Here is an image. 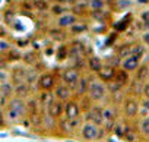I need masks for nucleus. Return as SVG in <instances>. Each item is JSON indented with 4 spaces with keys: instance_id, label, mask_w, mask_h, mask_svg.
I'll return each instance as SVG.
<instances>
[{
    "instance_id": "0eeeda50",
    "label": "nucleus",
    "mask_w": 149,
    "mask_h": 142,
    "mask_svg": "<svg viewBox=\"0 0 149 142\" xmlns=\"http://www.w3.org/2000/svg\"><path fill=\"white\" fill-rule=\"evenodd\" d=\"M139 104H140V97L126 94L124 100L118 106L120 107V113L127 120H136L137 114H139Z\"/></svg>"
},
{
    "instance_id": "09e8293b",
    "label": "nucleus",
    "mask_w": 149,
    "mask_h": 142,
    "mask_svg": "<svg viewBox=\"0 0 149 142\" xmlns=\"http://www.w3.org/2000/svg\"><path fill=\"white\" fill-rule=\"evenodd\" d=\"M5 81H9V70H2L0 69V84L5 82Z\"/></svg>"
},
{
    "instance_id": "6ab92c4d",
    "label": "nucleus",
    "mask_w": 149,
    "mask_h": 142,
    "mask_svg": "<svg viewBox=\"0 0 149 142\" xmlns=\"http://www.w3.org/2000/svg\"><path fill=\"white\" fill-rule=\"evenodd\" d=\"M104 66V60L97 56V54H91L86 57V72L88 73H94V75H98L100 70L102 69Z\"/></svg>"
},
{
    "instance_id": "49530a36",
    "label": "nucleus",
    "mask_w": 149,
    "mask_h": 142,
    "mask_svg": "<svg viewBox=\"0 0 149 142\" xmlns=\"http://www.w3.org/2000/svg\"><path fill=\"white\" fill-rule=\"evenodd\" d=\"M140 97L149 100V79L143 82V85H142V95Z\"/></svg>"
},
{
    "instance_id": "ea45409f",
    "label": "nucleus",
    "mask_w": 149,
    "mask_h": 142,
    "mask_svg": "<svg viewBox=\"0 0 149 142\" xmlns=\"http://www.w3.org/2000/svg\"><path fill=\"white\" fill-rule=\"evenodd\" d=\"M18 8L24 13H34V6H32V0H19Z\"/></svg>"
},
{
    "instance_id": "de8ad7c7",
    "label": "nucleus",
    "mask_w": 149,
    "mask_h": 142,
    "mask_svg": "<svg viewBox=\"0 0 149 142\" xmlns=\"http://www.w3.org/2000/svg\"><path fill=\"white\" fill-rule=\"evenodd\" d=\"M9 127V123L6 120V116H5V111L0 110V129H6Z\"/></svg>"
},
{
    "instance_id": "393cba45",
    "label": "nucleus",
    "mask_w": 149,
    "mask_h": 142,
    "mask_svg": "<svg viewBox=\"0 0 149 142\" xmlns=\"http://www.w3.org/2000/svg\"><path fill=\"white\" fill-rule=\"evenodd\" d=\"M130 54L143 62L146 54H148V48L143 45V43L140 40L139 41H130Z\"/></svg>"
},
{
    "instance_id": "ddd939ff",
    "label": "nucleus",
    "mask_w": 149,
    "mask_h": 142,
    "mask_svg": "<svg viewBox=\"0 0 149 142\" xmlns=\"http://www.w3.org/2000/svg\"><path fill=\"white\" fill-rule=\"evenodd\" d=\"M64 117L67 119H74V117H79L82 116V111H81V107H79V101L78 98H70L64 103V113H63Z\"/></svg>"
},
{
    "instance_id": "412c9836",
    "label": "nucleus",
    "mask_w": 149,
    "mask_h": 142,
    "mask_svg": "<svg viewBox=\"0 0 149 142\" xmlns=\"http://www.w3.org/2000/svg\"><path fill=\"white\" fill-rule=\"evenodd\" d=\"M67 31L70 34V38H73V37H82L85 32L89 31V24H88L86 19H79L76 24H73Z\"/></svg>"
},
{
    "instance_id": "f257e3e1",
    "label": "nucleus",
    "mask_w": 149,
    "mask_h": 142,
    "mask_svg": "<svg viewBox=\"0 0 149 142\" xmlns=\"http://www.w3.org/2000/svg\"><path fill=\"white\" fill-rule=\"evenodd\" d=\"M5 111V116H6V120L10 125H21L24 119H26V103L25 100L22 98H18V97H12L9 98L6 107L3 108Z\"/></svg>"
},
{
    "instance_id": "79ce46f5",
    "label": "nucleus",
    "mask_w": 149,
    "mask_h": 142,
    "mask_svg": "<svg viewBox=\"0 0 149 142\" xmlns=\"http://www.w3.org/2000/svg\"><path fill=\"white\" fill-rule=\"evenodd\" d=\"M9 37H10V31H9L8 25H5L2 21H0V38L9 40Z\"/></svg>"
},
{
    "instance_id": "39448f33",
    "label": "nucleus",
    "mask_w": 149,
    "mask_h": 142,
    "mask_svg": "<svg viewBox=\"0 0 149 142\" xmlns=\"http://www.w3.org/2000/svg\"><path fill=\"white\" fill-rule=\"evenodd\" d=\"M120 119V107L105 103L102 104V127L107 132V135L113 133V129L117 123V120Z\"/></svg>"
},
{
    "instance_id": "b1692460",
    "label": "nucleus",
    "mask_w": 149,
    "mask_h": 142,
    "mask_svg": "<svg viewBox=\"0 0 149 142\" xmlns=\"http://www.w3.org/2000/svg\"><path fill=\"white\" fill-rule=\"evenodd\" d=\"M140 63H142V60H139L137 57H134V56H132V54H129V56H126L124 59H121L120 67H123L124 70H127L129 73H133L134 70L139 67Z\"/></svg>"
},
{
    "instance_id": "f704fd0d",
    "label": "nucleus",
    "mask_w": 149,
    "mask_h": 142,
    "mask_svg": "<svg viewBox=\"0 0 149 142\" xmlns=\"http://www.w3.org/2000/svg\"><path fill=\"white\" fill-rule=\"evenodd\" d=\"M34 13H48L51 2L50 0H32Z\"/></svg>"
},
{
    "instance_id": "2f4dec72",
    "label": "nucleus",
    "mask_w": 149,
    "mask_h": 142,
    "mask_svg": "<svg viewBox=\"0 0 149 142\" xmlns=\"http://www.w3.org/2000/svg\"><path fill=\"white\" fill-rule=\"evenodd\" d=\"M136 126H137V130H139L140 138L149 139V117L136 119Z\"/></svg>"
},
{
    "instance_id": "dca6fc26",
    "label": "nucleus",
    "mask_w": 149,
    "mask_h": 142,
    "mask_svg": "<svg viewBox=\"0 0 149 142\" xmlns=\"http://www.w3.org/2000/svg\"><path fill=\"white\" fill-rule=\"evenodd\" d=\"M37 91L32 85H29L28 82H21V84H16L13 85V97H18V98H22V100H26L28 97L34 95Z\"/></svg>"
},
{
    "instance_id": "37998d69",
    "label": "nucleus",
    "mask_w": 149,
    "mask_h": 142,
    "mask_svg": "<svg viewBox=\"0 0 149 142\" xmlns=\"http://www.w3.org/2000/svg\"><path fill=\"white\" fill-rule=\"evenodd\" d=\"M12 41L10 40H5V38H0V53H5L6 50H9L12 47Z\"/></svg>"
},
{
    "instance_id": "7c9ffc66",
    "label": "nucleus",
    "mask_w": 149,
    "mask_h": 142,
    "mask_svg": "<svg viewBox=\"0 0 149 142\" xmlns=\"http://www.w3.org/2000/svg\"><path fill=\"white\" fill-rule=\"evenodd\" d=\"M114 81H117L120 85H123V87L126 88V87L129 85V82L132 81V73H129L127 70H124L123 67H117Z\"/></svg>"
},
{
    "instance_id": "bb28decb",
    "label": "nucleus",
    "mask_w": 149,
    "mask_h": 142,
    "mask_svg": "<svg viewBox=\"0 0 149 142\" xmlns=\"http://www.w3.org/2000/svg\"><path fill=\"white\" fill-rule=\"evenodd\" d=\"M5 57H6V60L10 63V64H15V63H21V60H22V50L21 48H18L16 45H12L9 50H6L5 53H2Z\"/></svg>"
},
{
    "instance_id": "a19ab883",
    "label": "nucleus",
    "mask_w": 149,
    "mask_h": 142,
    "mask_svg": "<svg viewBox=\"0 0 149 142\" xmlns=\"http://www.w3.org/2000/svg\"><path fill=\"white\" fill-rule=\"evenodd\" d=\"M139 21H142V24L145 25V28H146V31H148V29H149V9H145V10L140 12Z\"/></svg>"
},
{
    "instance_id": "c03bdc74",
    "label": "nucleus",
    "mask_w": 149,
    "mask_h": 142,
    "mask_svg": "<svg viewBox=\"0 0 149 142\" xmlns=\"http://www.w3.org/2000/svg\"><path fill=\"white\" fill-rule=\"evenodd\" d=\"M140 41L143 43V45L148 48V51H149V29L148 31H143L142 34H140Z\"/></svg>"
},
{
    "instance_id": "5701e85b",
    "label": "nucleus",
    "mask_w": 149,
    "mask_h": 142,
    "mask_svg": "<svg viewBox=\"0 0 149 142\" xmlns=\"http://www.w3.org/2000/svg\"><path fill=\"white\" fill-rule=\"evenodd\" d=\"M35 94H37L35 97H37V100H38V103H40L41 110H47L48 106L56 100L53 91H37Z\"/></svg>"
},
{
    "instance_id": "9d476101",
    "label": "nucleus",
    "mask_w": 149,
    "mask_h": 142,
    "mask_svg": "<svg viewBox=\"0 0 149 142\" xmlns=\"http://www.w3.org/2000/svg\"><path fill=\"white\" fill-rule=\"evenodd\" d=\"M45 38H48L50 41H54V43H67L70 40V34L67 29L64 28H60V27H56L54 24L48 27V29L45 31Z\"/></svg>"
},
{
    "instance_id": "423d86ee",
    "label": "nucleus",
    "mask_w": 149,
    "mask_h": 142,
    "mask_svg": "<svg viewBox=\"0 0 149 142\" xmlns=\"http://www.w3.org/2000/svg\"><path fill=\"white\" fill-rule=\"evenodd\" d=\"M84 120H82V116L79 117H74V119H67V117H60L58 122H57V133L56 135H60V136H74L76 132L79 130V127L82 126Z\"/></svg>"
},
{
    "instance_id": "c756f323",
    "label": "nucleus",
    "mask_w": 149,
    "mask_h": 142,
    "mask_svg": "<svg viewBox=\"0 0 149 142\" xmlns=\"http://www.w3.org/2000/svg\"><path fill=\"white\" fill-rule=\"evenodd\" d=\"M54 56H56V60L58 63L67 62V59H69V44L67 43H60L57 45V48L54 50Z\"/></svg>"
},
{
    "instance_id": "f8f14e48",
    "label": "nucleus",
    "mask_w": 149,
    "mask_h": 142,
    "mask_svg": "<svg viewBox=\"0 0 149 142\" xmlns=\"http://www.w3.org/2000/svg\"><path fill=\"white\" fill-rule=\"evenodd\" d=\"M82 120L102 126V104H94L91 110L82 113Z\"/></svg>"
},
{
    "instance_id": "4c0bfd02",
    "label": "nucleus",
    "mask_w": 149,
    "mask_h": 142,
    "mask_svg": "<svg viewBox=\"0 0 149 142\" xmlns=\"http://www.w3.org/2000/svg\"><path fill=\"white\" fill-rule=\"evenodd\" d=\"M78 101H79V107H81V111H82V113H85V111L91 110V108H92V106L95 104V103L88 97V95L79 97V98H78Z\"/></svg>"
},
{
    "instance_id": "4be33fe9",
    "label": "nucleus",
    "mask_w": 149,
    "mask_h": 142,
    "mask_svg": "<svg viewBox=\"0 0 149 142\" xmlns=\"http://www.w3.org/2000/svg\"><path fill=\"white\" fill-rule=\"evenodd\" d=\"M70 8V12L73 15H76L79 19H86L89 16V6L88 3H84V2H74L73 5L69 6Z\"/></svg>"
},
{
    "instance_id": "a18cd8bd",
    "label": "nucleus",
    "mask_w": 149,
    "mask_h": 142,
    "mask_svg": "<svg viewBox=\"0 0 149 142\" xmlns=\"http://www.w3.org/2000/svg\"><path fill=\"white\" fill-rule=\"evenodd\" d=\"M9 67H10V63L6 60V57L0 53V69L2 70H9Z\"/></svg>"
},
{
    "instance_id": "c85d7f7f",
    "label": "nucleus",
    "mask_w": 149,
    "mask_h": 142,
    "mask_svg": "<svg viewBox=\"0 0 149 142\" xmlns=\"http://www.w3.org/2000/svg\"><path fill=\"white\" fill-rule=\"evenodd\" d=\"M0 16H2V22L5 25L12 27L15 24V19H16V9H12V6H8L2 10Z\"/></svg>"
},
{
    "instance_id": "a211bd4d",
    "label": "nucleus",
    "mask_w": 149,
    "mask_h": 142,
    "mask_svg": "<svg viewBox=\"0 0 149 142\" xmlns=\"http://www.w3.org/2000/svg\"><path fill=\"white\" fill-rule=\"evenodd\" d=\"M53 94H54V97H56L57 100H60V101H63V103H66L67 100L73 98V90H72L69 85L63 84V82H58V84L54 87Z\"/></svg>"
},
{
    "instance_id": "3c124183",
    "label": "nucleus",
    "mask_w": 149,
    "mask_h": 142,
    "mask_svg": "<svg viewBox=\"0 0 149 142\" xmlns=\"http://www.w3.org/2000/svg\"><path fill=\"white\" fill-rule=\"evenodd\" d=\"M0 21H2V16H0Z\"/></svg>"
},
{
    "instance_id": "4468645a",
    "label": "nucleus",
    "mask_w": 149,
    "mask_h": 142,
    "mask_svg": "<svg viewBox=\"0 0 149 142\" xmlns=\"http://www.w3.org/2000/svg\"><path fill=\"white\" fill-rule=\"evenodd\" d=\"M40 60H41L40 50H35V48H25V50H22V60H21V63H24L25 66L34 67Z\"/></svg>"
},
{
    "instance_id": "6e6552de",
    "label": "nucleus",
    "mask_w": 149,
    "mask_h": 142,
    "mask_svg": "<svg viewBox=\"0 0 149 142\" xmlns=\"http://www.w3.org/2000/svg\"><path fill=\"white\" fill-rule=\"evenodd\" d=\"M82 73H84L82 70L73 67L70 64H66L64 67H60V82L69 85L73 90L74 87H76V84H78V81H79Z\"/></svg>"
},
{
    "instance_id": "1a4fd4ad",
    "label": "nucleus",
    "mask_w": 149,
    "mask_h": 142,
    "mask_svg": "<svg viewBox=\"0 0 149 142\" xmlns=\"http://www.w3.org/2000/svg\"><path fill=\"white\" fill-rule=\"evenodd\" d=\"M28 73H29V67L25 66L24 63L10 64V67H9V81L13 85L21 84V82H26Z\"/></svg>"
},
{
    "instance_id": "f3484780",
    "label": "nucleus",
    "mask_w": 149,
    "mask_h": 142,
    "mask_svg": "<svg viewBox=\"0 0 149 142\" xmlns=\"http://www.w3.org/2000/svg\"><path fill=\"white\" fill-rule=\"evenodd\" d=\"M78 21H79V18H78L76 15H73V13L69 10V12H66V13H63V15L54 18V25H56V27H60V28H64V29H69L73 24H76Z\"/></svg>"
},
{
    "instance_id": "20e7f679",
    "label": "nucleus",
    "mask_w": 149,
    "mask_h": 142,
    "mask_svg": "<svg viewBox=\"0 0 149 142\" xmlns=\"http://www.w3.org/2000/svg\"><path fill=\"white\" fill-rule=\"evenodd\" d=\"M60 82V67L58 69H45L38 75L37 91H53L54 87Z\"/></svg>"
},
{
    "instance_id": "f03ea898",
    "label": "nucleus",
    "mask_w": 149,
    "mask_h": 142,
    "mask_svg": "<svg viewBox=\"0 0 149 142\" xmlns=\"http://www.w3.org/2000/svg\"><path fill=\"white\" fill-rule=\"evenodd\" d=\"M76 136L84 142H98L104 141L108 135L102 126H98L92 122H84L79 130L76 132Z\"/></svg>"
},
{
    "instance_id": "8fccbe9b",
    "label": "nucleus",
    "mask_w": 149,
    "mask_h": 142,
    "mask_svg": "<svg viewBox=\"0 0 149 142\" xmlns=\"http://www.w3.org/2000/svg\"><path fill=\"white\" fill-rule=\"evenodd\" d=\"M8 101H9V98H6V97H3L2 94H0V110H3L6 107Z\"/></svg>"
},
{
    "instance_id": "e433bc0d",
    "label": "nucleus",
    "mask_w": 149,
    "mask_h": 142,
    "mask_svg": "<svg viewBox=\"0 0 149 142\" xmlns=\"http://www.w3.org/2000/svg\"><path fill=\"white\" fill-rule=\"evenodd\" d=\"M142 117H149V100L140 97V104H139V114H137V119H142Z\"/></svg>"
},
{
    "instance_id": "a878e982",
    "label": "nucleus",
    "mask_w": 149,
    "mask_h": 142,
    "mask_svg": "<svg viewBox=\"0 0 149 142\" xmlns=\"http://www.w3.org/2000/svg\"><path fill=\"white\" fill-rule=\"evenodd\" d=\"M51 117H54V119H60V117H63V113H64V103L63 101H60V100H54L50 106H48V108L45 110Z\"/></svg>"
},
{
    "instance_id": "aec40b11",
    "label": "nucleus",
    "mask_w": 149,
    "mask_h": 142,
    "mask_svg": "<svg viewBox=\"0 0 149 142\" xmlns=\"http://www.w3.org/2000/svg\"><path fill=\"white\" fill-rule=\"evenodd\" d=\"M116 70H117V67L113 64V63H110V62H104V66H102V69L100 70V73L97 75L101 81H104L105 84L107 82H110V81H113L114 79V76H116Z\"/></svg>"
},
{
    "instance_id": "cd10ccee",
    "label": "nucleus",
    "mask_w": 149,
    "mask_h": 142,
    "mask_svg": "<svg viewBox=\"0 0 149 142\" xmlns=\"http://www.w3.org/2000/svg\"><path fill=\"white\" fill-rule=\"evenodd\" d=\"M132 76H133L134 79L140 81V82L148 81V79H149V64H148L146 62H142V63L139 64V67L132 73Z\"/></svg>"
},
{
    "instance_id": "72a5a7b5",
    "label": "nucleus",
    "mask_w": 149,
    "mask_h": 142,
    "mask_svg": "<svg viewBox=\"0 0 149 142\" xmlns=\"http://www.w3.org/2000/svg\"><path fill=\"white\" fill-rule=\"evenodd\" d=\"M69 10H70V8H69L67 5H63V3H51L48 13H50V16L54 19V18H57V16H60V15L69 12Z\"/></svg>"
},
{
    "instance_id": "c9c22d12",
    "label": "nucleus",
    "mask_w": 149,
    "mask_h": 142,
    "mask_svg": "<svg viewBox=\"0 0 149 142\" xmlns=\"http://www.w3.org/2000/svg\"><path fill=\"white\" fill-rule=\"evenodd\" d=\"M0 94L6 98H12L13 97V84L10 81H5L0 84Z\"/></svg>"
},
{
    "instance_id": "7ed1b4c3",
    "label": "nucleus",
    "mask_w": 149,
    "mask_h": 142,
    "mask_svg": "<svg viewBox=\"0 0 149 142\" xmlns=\"http://www.w3.org/2000/svg\"><path fill=\"white\" fill-rule=\"evenodd\" d=\"M95 104H105L108 101V91L104 81H101L97 75L89 73V87L86 94Z\"/></svg>"
},
{
    "instance_id": "2eb2a0df",
    "label": "nucleus",
    "mask_w": 149,
    "mask_h": 142,
    "mask_svg": "<svg viewBox=\"0 0 149 142\" xmlns=\"http://www.w3.org/2000/svg\"><path fill=\"white\" fill-rule=\"evenodd\" d=\"M88 87H89V73L85 70V72L81 75L76 87L73 88V97L74 98H79V97L86 95L88 94Z\"/></svg>"
},
{
    "instance_id": "58836bf2",
    "label": "nucleus",
    "mask_w": 149,
    "mask_h": 142,
    "mask_svg": "<svg viewBox=\"0 0 149 142\" xmlns=\"http://www.w3.org/2000/svg\"><path fill=\"white\" fill-rule=\"evenodd\" d=\"M88 6L89 10H104L107 9V2L105 0H89Z\"/></svg>"
},
{
    "instance_id": "9b49d317",
    "label": "nucleus",
    "mask_w": 149,
    "mask_h": 142,
    "mask_svg": "<svg viewBox=\"0 0 149 142\" xmlns=\"http://www.w3.org/2000/svg\"><path fill=\"white\" fill-rule=\"evenodd\" d=\"M121 139L126 142H139L140 141V135H139V130H137L134 120L124 119V133H123Z\"/></svg>"
},
{
    "instance_id": "473e14b6",
    "label": "nucleus",
    "mask_w": 149,
    "mask_h": 142,
    "mask_svg": "<svg viewBox=\"0 0 149 142\" xmlns=\"http://www.w3.org/2000/svg\"><path fill=\"white\" fill-rule=\"evenodd\" d=\"M25 103H26V114H28V116L41 111V107H40V103H38L35 94L31 95V97H28V98L25 100Z\"/></svg>"
}]
</instances>
